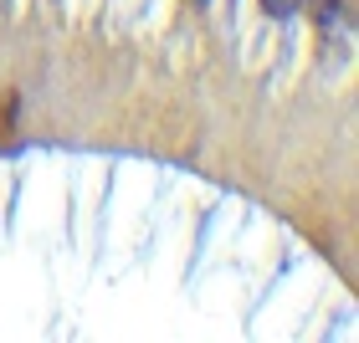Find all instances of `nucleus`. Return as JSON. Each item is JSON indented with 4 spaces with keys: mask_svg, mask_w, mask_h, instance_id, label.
<instances>
[{
    "mask_svg": "<svg viewBox=\"0 0 359 343\" xmlns=\"http://www.w3.org/2000/svg\"><path fill=\"white\" fill-rule=\"evenodd\" d=\"M303 0H262V10L272 15V21H287V15H298Z\"/></svg>",
    "mask_w": 359,
    "mask_h": 343,
    "instance_id": "nucleus-1",
    "label": "nucleus"
}]
</instances>
